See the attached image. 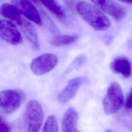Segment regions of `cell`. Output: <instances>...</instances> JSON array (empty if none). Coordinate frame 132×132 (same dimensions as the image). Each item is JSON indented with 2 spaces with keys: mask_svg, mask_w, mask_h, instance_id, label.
I'll list each match as a JSON object with an SVG mask.
<instances>
[{
  "mask_svg": "<svg viewBox=\"0 0 132 132\" xmlns=\"http://www.w3.org/2000/svg\"><path fill=\"white\" fill-rule=\"evenodd\" d=\"M75 9L82 19L94 29L103 31L110 27L111 23L108 18L93 3L80 1L77 2Z\"/></svg>",
  "mask_w": 132,
  "mask_h": 132,
  "instance_id": "1",
  "label": "cell"
},
{
  "mask_svg": "<svg viewBox=\"0 0 132 132\" xmlns=\"http://www.w3.org/2000/svg\"><path fill=\"white\" fill-rule=\"evenodd\" d=\"M25 94L20 89H8L0 94V110L4 114H10L15 111L23 102Z\"/></svg>",
  "mask_w": 132,
  "mask_h": 132,
  "instance_id": "2",
  "label": "cell"
},
{
  "mask_svg": "<svg viewBox=\"0 0 132 132\" xmlns=\"http://www.w3.org/2000/svg\"><path fill=\"white\" fill-rule=\"evenodd\" d=\"M123 103V94L120 85L117 82L109 86L103 100V107L107 115L113 114L119 111Z\"/></svg>",
  "mask_w": 132,
  "mask_h": 132,
  "instance_id": "3",
  "label": "cell"
},
{
  "mask_svg": "<svg viewBox=\"0 0 132 132\" xmlns=\"http://www.w3.org/2000/svg\"><path fill=\"white\" fill-rule=\"evenodd\" d=\"M27 131L37 132L40 129L44 119L43 111L40 104L35 100L30 101L25 108Z\"/></svg>",
  "mask_w": 132,
  "mask_h": 132,
  "instance_id": "4",
  "label": "cell"
},
{
  "mask_svg": "<svg viewBox=\"0 0 132 132\" xmlns=\"http://www.w3.org/2000/svg\"><path fill=\"white\" fill-rule=\"evenodd\" d=\"M58 63L57 57L51 53L41 55L35 58L30 64L32 72L37 75L46 74L53 69Z\"/></svg>",
  "mask_w": 132,
  "mask_h": 132,
  "instance_id": "5",
  "label": "cell"
},
{
  "mask_svg": "<svg viewBox=\"0 0 132 132\" xmlns=\"http://www.w3.org/2000/svg\"><path fill=\"white\" fill-rule=\"evenodd\" d=\"M102 11L111 16L116 21H122L126 15V9L114 0H90Z\"/></svg>",
  "mask_w": 132,
  "mask_h": 132,
  "instance_id": "6",
  "label": "cell"
},
{
  "mask_svg": "<svg viewBox=\"0 0 132 132\" xmlns=\"http://www.w3.org/2000/svg\"><path fill=\"white\" fill-rule=\"evenodd\" d=\"M0 36L2 39L13 45L23 42V38L14 24L6 20L0 21Z\"/></svg>",
  "mask_w": 132,
  "mask_h": 132,
  "instance_id": "7",
  "label": "cell"
},
{
  "mask_svg": "<svg viewBox=\"0 0 132 132\" xmlns=\"http://www.w3.org/2000/svg\"><path fill=\"white\" fill-rule=\"evenodd\" d=\"M11 3L27 19L37 25L42 24V19L38 10L29 0H11Z\"/></svg>",
  "mask_w": 132,
  "mask_h": 132,
  "instance_id": "8",
  "label": "cell"
},
{
  "mask_svg": "<svg viewBox=\"0 0 132 132\" xmlns=\"http://www.w3.org/2000/svg\"><path fill=\"white\" fill-rule=\"evenodd\" d=\"M85 79L83 77H77L71 79L59 94L57 97L58 101L62 104H65L71 101L75 96L79 88Z\"/></svg>",
  "mask_w": 132,
  "mask_h": 132,
  "instance_id": "9",
  "label": "cell"
},
{
  "mask_svg": "<svg viewBox=\"0 0 132 132\" xmlns=\"http://www.w3.org/2000/svg\"><path fill=\"white\" fill-rule=\"evenodd\" d=\"M78 113L73 108H68L64 113L61 120V128L63 132H76Z\"/></svg>",
  "mask_w": 132,
  "mask_h": 132,
  "instance_id": "10",
  "label": "cell"
},
{
  "mask_svg": "<svg viewBox=\"0 0 132 132\" xmlns=\"http://www.w3.org/2000/svg\"><path fill=\"white\" fill-rule=\"evenodd\" d=\"M110 68L114 73L121 74L124 77H128L131 74V64L125 57L119 56L114 58L110 64Z\"/></svg>",
  "mask_w": 132,
  "mask_h": 132,
  "instance_id": "11",
  "label": "cell"
},
{
  "mask_svg": "<svg viewBox=\"0 0 132 132\" xmlns=\"http://www.w3.org/2000/svg\"><path fill=\"white\" fill-rule=\"evenodd\" d=\"M1 14L20 26L25 18L18 9L11 3H3L0 6Z\"/></svg>",
  "mask_w": 132,
  "mask_h": 132,
  "instance_id": "12",
  "label": "cell"
},
{
  "mask_svg": "<svg viewBox=\"0 0 132 132\" xmlns=\"http://www.w3.org/2000/svg\"><path fill=\"white\" fill-rule=\"evenodd\" d=\"M20 26L26 38L30 43L33 48L35 50H38L39 44L37 32L34 26L25 19Z\"/></svg>",
  "mask_w": 132,
  "mask_h": 132,
  "instance_id": "13",
  "label": "cell"
},
{
  "mask_svg": "<svg viewBox=\"0 0 132 132\" xmlns=\"http://www.w3.org/2000/svg\"><path fill=\"white\" fill-rule=\"evenodd\" d=\"M43 5L61 21L65 19V13L57 0H40Z\"/></svg>",
  "mask_w": 132,
  "mask_h": 132,
  "instance_id": "14",
  "label": "cell"
},
{
  "mask_svg": "<svg viewBox=\"0 0 132 132\" xmlns=\"http://www.w3.org/2000/svg\"><path fill=\"white\" fill-rule=\"evenodd\" d=\"M78 38V36L77 35H60L52 39L51 41V44L54 46L68 45L74 43Z\"/></svg>",
  "mask_w": 132,
  "mask_h": 132,
  "instance_id": "15",
  "label": "cell"
},
{
  "mask_svg": "<svg viewBox=\"0 0 132 132\" xmlns=\"http://www.w3.org/2000/svg\"><path fill=\"white\" fill-rule=\"evenodd\" d=\"M43 131L57 132L58 131V126L56 118L54 116H50L43 127Z\"/></svg>",
  "mask_w": 132,
  "mask_h": 132,
  "instance_id": "16",
  "label": "cell"
},
{
  "mask_svg": "<svg viewBox=\"0 0 132 132\" xmlns=\"http://www.w3.org/2000/svg\"><path fill=\"white\" fill-rule=\"evenodd\" d=\"M11 128L9 124L2 116L0 118V132H9Z\"/></svg>",
  "mask_w": 132,
  "mask_h": 132,
  "instance_id": "17",
  "label": "cell"
},
{
  "mask_svg": "<svg viewBox=\"0 0 132 132\" xmlns=\"http://www.w3.org/2000/svg\"><path fill=\"white\" fill-rule=\"evenodd\" d=\"M125 106H126V108L127 109H132V89L127 98Z\"/></svg>",
  "mask_w": 132,
  "mask_h": 132,
  "instance_id": "18",
  "label": "cell"
},
{
  "mask_svg": "<svg viewBox=\"0 0 132 132\" xmlns=\"http://www.w3.org/2000/svg\"><path fill=\"white\" fill-rule=\"evenodd\" d=\"M122 3L127 4H132V0H118Z\"/></svg>",
  "mask_w": 132,
  "mask_h": 132,
  "instance_id": "19",
  "label": "cell"
},
{
  "mask_svg": "<svg viewBox=\"0 0 132 132\" xmlns=\"http://www.w3.org/2000/svg\"><path fill=\"white\" fill-rule=\"evenodd\" d=\"M30 1L34 2H35V3H38L39 1H40V0H30Z\"/></svg>",
  "mask_w": 132,
  "mask_h": 132,
  "instance_id": "20",
  "label": "cell"
}]
</instances>
